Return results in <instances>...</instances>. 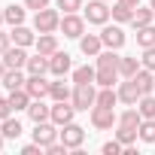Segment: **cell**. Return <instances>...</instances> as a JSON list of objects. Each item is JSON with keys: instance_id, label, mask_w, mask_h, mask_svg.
I'll list each match as a JSON object with an SVG mask.
<instances>
[{"instance_id": "5bb4252c", "label": "cell", "mask_w": 155, "mask_h": 155, "mask_svg": "<svg viewBox=\"0 0 155 155\" xmlns=\"http://www.w3.org/2000/svg\"><path fill=\"white\" fill-rule=\"evenodd\" d=\"M25 88H28V94H31L34 101H43V97L49 94V82L43 79V76H28V82H25Z\"/></svg>"}, {"instance_id": "ffe728a7", "label": "cell", "mask_w": 155, "mask_h": 155, "mask_svg": "<svg viewBox=\"0 0 155 155\" xmlns=\"http://www.w3.org/2000/svg\"><path fill=\"white\" fill-rule=\"evenodd\" d=\"M49 97H52V101H70L73 91H70V85L58 76V82H49Z\"/></svg>"}, {"instance_id": "8fae6325", "label": "cell", "mask_w": 155, "mask_h": 155, "mask_svg": "<svg viewBox=\"0 0 155 155\" xmlns=\"http://www.w3.org/2000/svg\"><path fill=\"white\" fill-rule=\"evenodd\" d=\"M3 61H6V67H9V70H21V67H28L25 46H9V49L3 52Z\"/></svg>"}, {"instance_id": "bcb514c9", "label": "cell", "mask_w": 155, "mask_h": 155, "mask_svg": "<svg viewBox=\"0 0 155 155\" xmlns=\"http://www.w3.org/2000/svg\"><path fill=\"white\" fill-rule=\"evenodd\" d=\"M6 70H9V67H6V61L0 58V79H3V73H6Z\"/></svg>"}, {"instance_id": "5b68a950", "label": "cell", "mask_w": 155, "mask_h": 155, "mask_svg": "<svg viewBox=\"0 0 155 155\" xmlns=\"http://www.w3.org/2000/svg\"><path fill=\"white\" fill-rule=\"evenodd\" d=\"M58 140V125L49 119V122H37V128H34V143H40L43 149L49 146V143H55Z\"/></svg>"}, {"instance_id": "603a6c76", "label": "cell", "mask_w": 155, "mask_h": 155, "mask_svg": "<svg viewBox=\"0 0 155 155\" xmlns=\"http://www.w3.org/2000/svg\"><path fill=\"white\" fill-rule=\"evenodd\" d=\"M140 137V128H128V125H119V131H116V140L122 143V146H134V140Z\"/></svg>"}, {"instance_id": "e575fe53", "label": "cell", "mask_w": 155, "mask_h": 155, "mask_svg": "<svg viewBox=\"0 0 155 155\" xmlns=\"http://www.w3.org/2000/svg\"><path fill=\"white\" fill-rule=\"evenodd\" d=\"M140 122H143L140 110H125V113L119 116V125H128V128H140Z\"/></svg>"}, {"instance_id": "681fc988", "label": "cell", "mask_w": 155, "mask_h": 155, "mask_svg": "<svg viewBox=\"0 0 155 155\" xmlns=\"http://www.w3.org/2000/svg\"><path fill=\"white\" fill-rule=\"evenodd\" d=\"M149 6H152V9H155V0H152V3H149Z\"/></svg>"}, {"instance_id": "c3c4849f", "label": "cell", "mask_w": 155, "mask_h": 155, "mask_svg": "<svg viewBox=\"0 0 155 155\" xmlns=\"http://www.w3.org/2000/svg\"><path fill=\"white\" fill-rule=\"evenodd\" d=\"M3 21H6V18H3V9H0V25H3Z\"/></svg>"}, {"instance_id": "277c9868", "label": "cell", "mask_w": 155, "mask_h": 155, "mask_svg": "<svg viewBox=\"0 0 155 155\" xmlns=\"http://www.w3.org/2000/svg\"><path fill=\"white\" fill-rule=\"evenodd\" d=\"M91 125L97 131H110L113 125H119V116L113 107H91Z\"/></svg>"}, {"instance_id": "8992f818", "label": "cell", "mask_w": 155, "mask_h": 155, "mask_svg": "<svg viewBox=\"0 0 155 155\" xmlns=\"http://www.w3.org/2000/svg\"><path fill=\"white\" fill-rule=\"evenodd\" d=\"M61 31H64V37L79 40V37L85 34V18H79L76 12H64V18H61Z\"/></svg>"}, {"instance_id": "f35d334b", "label": "cell", "mask_w": 155, "mask_h": 155, "mask_svg": "<svg viewBox=\"0 0 155 155\" xmlns=\"http://www.w3.org/2000/svg\"><path fill=\"white\" fill-rule=\"evenodd\" d=\"M125 152V146L119 143V140H110V143H104V155H122Z\"/></svg>"}, {"instance_id": "9a60e30c", "label": "cell", "mask_w": 155, "mask_h": 155, "mask_svg": "<svg viewBox=\"0 0 155 155\" xmlns=\"http://www.w3.org/2000/svg\"><path fill=\"white\" fill-rule=\"evenodd\" d=\"M34 46H37V52H40V55H46V58H49V55H55V52H58V37H55V34H40Z\"/></svg>"}, {"instance_id": "ee69618b", "label": "cell", "mask_w": 155, "mask_h": 155, "mask_svg": "<svg viewBox=\"0 0 155 155\" xmlns=\"http://www.w3.org/2000/svg\"><path fill=\"white\" fill-rule=\"evenodd\" d=\"M9 46H12V37H9V34H3V31H0V55H3V52H6Z\"/></svg>"}, {"instance_id": "44dd1931", "label": "cell", "mask_w": 155, "mask_h": 155, "mask_svg": "<svg viewBox=\"0 0 155 155\" xmlns=\"http://www.w3.org/2000/svg\"><path fill=\"white\" fill-rule=\"evenodd\" d=\"M0 134H3L6 140H18V137H21V122L12 119V116L3 119V122H0Z\"/></svg>"}, {"instance_id": "1f68e13d", "label": "cell", "mask_w": 155, "mask_h": 155, "mask_svg": "<svg viewBox=\"0 0 155 155\" xmlns=\"http://www.w3.org/2000/svg\"><path fill=\"white\" fill-rule=\"evenodd\" d=\"M137 43H140L143 49L155 46V28H152V25H146V28H137Z\"/></svg>"}, {"instance_id": "d6a6232c", "label": "cell", "mask_w": 155, "mask_h": 155, "mask_svg": "<svg viewBox=\"0 0 155 155\" xmlns=\"http://www.w3.org/2000/svg\"><path fill=\"white\" fill-rule=\"evenodd\" d=\"M110 15H113L116 21H131V18H134V6H125V3H116V6L110 9Z\"/></svg>"}, {"instance_id": "60d3db41", "label": "cell", "mask_w": 155, "mask_h": 155, "mask_svg": "<svg viewBox=\"0 0 155 155\" xmlns=\"http://www.w3.org/2000/svg\"><path fill=\"white\" fill-rule=\"evenodd\" d=\"M46 152H49V155H64V152H67V146H64L61 140H55V143H49V146H46Z\"/></svg>"}, {"instance_id": "d4e9b609", "label": "cell", "mask_w": 155, "mask_h": 155, "mask_svg": "<svg viewBox=\"0 0 155 155\" xmlns=\"http://www.w3.org/2000/svg\"><path fill=\"white\" fill-rule=\"evenodd\" d=\"M0 82H3V85H6L9 91H12V88H25V82H28V79L21 76V70H6V73H3V79H0Z\"/></svg>"}, {"instance_id": "836d02e7", "label": "cell", "mask_w": 155, "mask_h": 155, "mask_svg": "<svg viewBox=\"0 0 155 155\" xmlns=\"http://www.w3.org/2000/svg\"><path fill=\"white\" fill-rule=\"evenodd\" d=\"M97 67L119 70V55H116V49H110V52H101V55H97Z\"/></svg>"}, {"instance_id": "52a82bcc", "label": "cell", "mask_w": 155, "mask_h": 155, "mask_svg": "<svg viewBox=\"0 0 155 155\" xmlns=\"http://www.w3.org/2000/svg\"><path fill=\"white\" fill-rule=\"evenodd\" d=\"M107 18H110V6L104 3V0H88L85 21H91V25H107Z\"/></svg>"}, {"instance_id": "e0dca14e", "label": "cell", "mask_w": 155, "mask_h": 155, "mask_svg": "<svg viewBox=\"0 0 155 155\" xmlns=\"http://www.w3.org/2000/svg\"><path fill=\"white\" fill-rule=\"evenodd\" d=\"M9 37H12V43H15V46H25V49H28L31 43H37V37H34V31H31V28H25V25H15Z\"/></svg>"}, {"instance_id": "ab89813d", "label": "cell", "mask_w": 155, "mask_h": 155, "mask_svg": "<svg viewBox=\"0 0 155 155\" xmlns=\"http://www.w3.org/2000/svg\"><path fill=\"white\" fill-rule=\"evenodd\" d=\"M9 116H12V104H9V97H0V122L9 119Z\"/></svg>"}, {"instance_id": "6da1fadb", "label": "cell", "mask_w": 155, "mask_h": 155, "mask_svg": "<svg viewBox=\"0 0 155 155\" xmlns=\"http://www.w3.org/2000/svg\"><path fill=\"white\" fill-rule=\"evenodd\" d=\"M70 101H73V107H76V110H85V113H88V110L97 104V91H94V82H82V85H76Z\"/></svg>"}, {"instance_id": "7402d4cb", "label": "cell", "mask_w": 155, "mask_h": 155, "mask_svg": "<svg viewBox=\"0 0 155 155\" xmlns=\"http://www.w3.org/2000/svg\"><path fill=\"white\" fill-rule=\"evenodd\" d=\"M46 70H49V58H46V55L37 52L34 58H28V73H31V76H43Z\"/></svg>"}, {"instance_id": "2e32d148", "label": "cell", "mask_w": 155, "mask_h": 155, "mask_svg": "<svg viewBox=\"0 0 155 155\" xmlns=\"http://www.w3.org/2000/svg\"><path fill=\"white\" fill-rule=\"evenodd\" d=\"M31 94H28V88H12L9 91V104H12V113H21V110H28L31 107Z\"/></svg>"}, {"instance_id": "484cf974", "label": "cell", "mask_w": 155, "mask_h": 155, "mask_svg": "<svg viewBox=\"0 0 155 155\" xmlns=\"http://www.w3.org/2000/svg\"><path fill=\"white\" fill-rule=\"evenodd\" d=\"M152 18H155V9L149 6V9H134V18H131V25L134 28H146V25H152Z\"/></svg>"}, {"instance_id": "4dcf8cb0", "label": "cell", "mask_w": 155, "mask_h": 155, "mask_svg": "<svg viewBox=\"0 0 155 155\" xmlns=\"http://www.w3.org/2000/svg\"><path fill=\"white\" fill-rule=\"evenodd\" d=\"M116 101H119V91H113V85H110V88L97 91V104L94 107H116Z\"/></svg>"}, {"instance_id": "ba28073f", "label": "cell", "mask_w": 155, "mask_h": 155, "mask_svg": "<svg viewBox=\"0 0 155 155\" xmlns=\"http://www.w3.org/2000/svg\"><path fill=\"white\" fill-rule=\"evenodd\" d=\"M143 97V91H140V85H137V79L131 76V79H125L122 85H119V101L122 104H128V107H137V101Z\"/></svg>"}, {"instance_id": "30bf717a", "label": "cell", "mask_w": 155, "mask_h": 155, "mask_svg": "<svg viewBox=\"0 0 155 155\" xmlns=\"http://www.w3.org/2000/svg\"><path fill=\"white\" fill-rule=\"evenodd\" d=\"M101 40H104L107 49H116V52H119V49L125 46L128 37H125V31H122L119 25H113V28H104V31H101Z\"/></svg>"}, {"instance_id": "9c48e42d", "label": "cell", "mask_w": 155, "mask_h": 155, "mask_svg": "<svg viewBox=\"0 0 155 155\" xmlns=\"http://www.w3.org/2000/svg\"><path fill=\"white\" fill-rule=\"evenodd\" d=\"M73 116H76L73 101H55V107H52V122H55L58 128L67 125V122H73Z\"/></svg>"}, {"instance_id": "8d00e7d4", "label": "cell", "mask_w": 155, "mask_h": 155, "mask_svg": "<svg viewBox=\"0 0 155 155\" xmlns=\"http://www.w3.org/2000/svg\"><path fill=\"white\" fill-rule=\"evenodd\" d=\"M140 64H143L146 70H152V73H155V46L143 49V58H140Z\"/></svg>"}, {"instance_id": "83f0119b", "label": "cell", "mask_w": 155, "mask_h": 155, "mask_svg": "<svg viewBox=\"0 0 155 155\" xmlns=\"http://www.w3.org/2000/svg\"><path fill=\"white\" fill-rule=\"evenodd\" d=\"M97 70L94 67H76L73 70V85H82V82H94Z\"/></svg>"}, {"instance_id": "f546056e", "label": "cell", "mask_w": 155, "mask_h": 155, "mask_svg": "<svg viewBox=\"0 0 155 155\" xmlns=\"http://www.w3.org/2000/svg\"><path fill=\"white\" fill-rule=\"evenodd\" d=\"M3 18H6V25H12V28H15V25H25V9L12 3V6L3 9Z\"/></svg>"}, {"instance_id": "d590c367", "label": "cell", "mask_w": 155, "mask_h": 155, "mask_svg": "<svg viewBox=\"0 0 155 155\" xmlns=\"http://www.w3.org/2000/svg\"><path fill=\"white\" fill-rule=\"evenodd\" d=\"M140 140L143 143H155V119H143L140 122Z\"/></svg>"}, {"instance_id": "b9f144b4", "label": "cell", "mask_w": 155, "mask_h": 155, "mask_svg": "<svg viewBox=\"0 0 155 155\" xmlns=\"http://www.w3.org/2000/svg\"><path fill=\"white\" fill-rule=\"evenodd\" d=\"M25 6H28V9H34V12H40V9H46V6H49V0H25Z\"/></svg>"}, {"instance_id": "7dc6e473", "label": "cell", "mask_w": 155, "mask_h": 155, "mask_svg": "<svg viewBox=\"0 0 155 155\" xmlns=\"http://www.w3.org/2000/svg\"><path fill=\"white\" fill-rule=\"evenodd\" d=\"M3 140H6V137H3V134H0V149H3Z\"/></svg>"}, {"instance_id": "ac0fdd59", "label": "cell", "mask_w": 155, "mask_h": 155, "mask_svg": "<svg viewBox=\"0 0 155 155\" xmlns=\"http://www.w3.org/2000/svg\"><path fill=\"white\" fill-rule=\"evenodd\" d=\"M28 116L34 119V125H37V122H49V119H52V107H46L43 101H31Z\"/></svg>"}, {"instance_id": "3957f363", "label": "cell", "mask_w": 155, "mask_h": 155, "mask_svg": "<svg viewBox=\"0 0 155 155\" xmlns=\"http://www.w3.org/2000/svg\"><path fill=\"white\" fill-rule=\"evenodd\" d=\"M58 140H61L67 149H79V146L85 143V128L73 125V122H67V125H61V131H58Z\"/></svg>"}, {"instance_id": "f1b7e54d", "label": "cell", "mask_w": 155, "mask_h": 155, "mask_svg": "<svg viewBox=\"0 0 155 155\" xmlns=\"http://www.w3.org/2000/svg\"><path fill=\"white\" fill-rule=\"evenodd\" d=\"M140 67L143 64H137V58H119V76H125V79H131Z\"/></svg>"}, {"instance_id": "cb8c5ba5", "label": "cell", "mask_w": 155, "mask_h": 155, "mask_svg": "<svg viewBox=\"0 0 155 155\" xmlns=\"http://www.w3.org/2000/svg\"><path fill=\"white\" fill-rule=\"evenodd\" d=\"M116 79H119V70H110V67H97V76H94V82H97L101 88H110Z\"/></svg>"}, {"instance_id": "7a4b0ae2", "label": "cell", "mask_w": 155, "mask_h": 155, "mask_svg": "<svg viewBox=\"0 0 155 155\" xmlns=\"http://www.w3.org/2000/svg\"><path fill=\"white\" fill-rule=\"evenodd\" d=\"M34 28L40 31V34H55L58 28H61V15H58V9H40L37 15H34Z\"/></svg>"}, {"instance_id": "7c38bea8", "label": "cell", "mask_w": 155, "mask_h": 155, "mask_svg": "<svg viewBox=\"0 0 155 155\" xmlns=\"http://www.w3.org/2000/svg\"><path fill=\"white\" fill-rule=\"evenodd\" d=\"M101 46H104L101 34H82V37H79V49H82V55H88V58H97V55H101Z\"/></svg>"}, {"instance_id": "f6af8a7d", "label": "cell", "mask_w": 155, "mask_h": 155, "mask_svg": "<svg viewBox=\"0 0 155 155\" xmlns=\"http://www.w3.org/2000/svg\"><path fill=\"white\" fill-rule=\"evenodd\" d=\"M119 3H125V6H134V9H137V6H140V0H119Z\"/></svg>"}, {"instance_id": "d6986e66", "label": "cell", "mask_w": 155, "mask_h": 155, "mask_svg": "<svg viewBox=\"0 0 155 155\" xmlns=\"http://www.w3.org/2000/svg\"><path fill=\"white\" fill-rule=\"evenodd\" d=\"M134 79H137V85H140L143 94H152V91H155V76H152V70L140 67V70L134 73Z\"/></svg>"}, {"instance_id": "4316f807", "label": "cell", "mask_w": 155, "mask_h": 155, "mask_svg": "<svg viewBox=\"0 0 155 155\" xmlns=\"http://www.w3.org/2000/svg\"><path fill=\"white\" fill-rule=\"evenodd\" d=\"M137 110H140L143 119H155V94H143L137 101Z\"/></svg>"}, {"instance_id": "7bdbcfd3", "label": "cell", "mask_w": 155, "mask_h": 155, "mask_svg": "<svg viewBox=\"0 0 155 155\" xmlns=\"http://www.w3.org/2000/svg\"><path fill=\"white\" fill-rule=\"evenodd\" d=\"M40 152H43V146H40V143H28V146L21 149V155H40Z\"/></svg>"}, {"instance_id": "74e56055", "label": "cell", "mask_w": 155, "mask_h": 155, "mask_svg": "<svg viewBox=\"0 0 155 155\" xmlns=\"http://www.w3.org/2000/svg\"><path fill=\"white\" fill-rule=\"evenodd\" d=\"M58 9H64V12H76V9H82V0H58Z\"/></svg>"}, {"instance_id": "4fadbf2b", "label": "cell", "mask_w": 155, "mask_h": 155, "mask_svg": "<svg viewBox=\"0 0 155 155\" xmlns=\"http://www.w3.org/2000/svg\"><path fill=\"white\" fill-rule=\"evenodd\" d=\"M70 55L67 52H55V55H49V73H55V76H64V73H70Z\"/></svg>"}]
</instances>
